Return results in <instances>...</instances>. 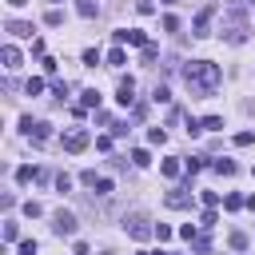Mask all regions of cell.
Here are the masks:
<instances>
[{"label": "cell", "mask_w": 255, "mask_h": 255, "mask_svg": "<svg viewBox=\"0 0 255 255\" xmlns=\"http://www.w3.org/2000/svg\"><path fill=\"white\" fill-rule=\"evenodd\" d=\"M219 80H223V72H219V64H211V60H191V64H183V84L191 88V96H200V100L215 96Z\"/></svg>", "instance_id": "6da1fadb"}, {"label": "cell", "mask_w": 255, "mask_h": 255, "mask_svg": "<svg viewBox=\"0 0 255 255\" xmlns=\"http://www.w3.org/2000/svg\"><path fill=\"white\" fill-rule=\"evenodd\" d=\"M124 231L132 235V239H148V235H155L152 219H148L144 211H132V215H124Z\"/></svg>", "instance_id": "7a4b0ae2"}, {"label": "cell", "mask_w": 255, "mask_h": 255, "mask_svg": "<svg viewBox=\"0 0 255 255\" xmlns=\"http://www.w3.org/2000/svg\"><path fill=\"white\" fill-rule=\"evenodd\" d=\"M223 40H228V44H243L247 40V20L239 12H231L228 20H223Z\"/></svg>", "instance_id": "3957f363"}, {"label": "cell", "mask_w": 255, "mask_h": 255, "mask_svg": "<svg viewBox=\"0 0 255 255\" xmlns=\"http://www.w3.org/2000/svg\"><path fill=\"white\" fill-rule=\"evenodd\" d=\"M60 144H64V152H72V155H76V152H84V148L92 144V136L84 132V128H68V132H64V140H60Z\"/></svg>", "instance_id": "277c9868"}, {"label": "cell", "mask_w": 255, "mask_h": 255, "mask_svg": "<svg viewBox=\"0 0 255 255\" xmlns=\"http://www.w3.org/2000/svg\"><path fill=\"white\" fill-rule=\"evenodd\" d=\"M52 231H56V235H76V215L60 207V211H56V223H52Z\"/></svg>", "instance_id": "5b68a950"}, {"label": "cell", "mask_w": 255, "mask_h": 255, "mask_svg": "<svg viewBox=\"0 0 255 255\" xmlns=\"http://www.w3.org/2000/svg\"><path fill=\"white\" fill-rule=\"evenodd\" d=\"M116 44H140V48H148V36L140 28H120L116 32Z\"/></svg>", "instance_id": "8992f818"}, {"label": "cell", "mask_w": 255, "mask_h": 255, "mask_svg": "<svg viewBox=\"0 0 255 255\" xmlns=\"http://www.w3.org/2000/svg\"><path fill=\"white\" fill-rule=\"evenodd\" d=\"M116 100H120L124 108L136 100V80H132V76H124V80H120V88H116Z\"/></svg>", "instance_id": "52a82bcc"}, {"label": "cell", "mask_w": 255, "mask_h": 255, "mask_svg": "<svg viewBox=\"0 0 255 255\" xmlns=\"http://www.w3.org/2000/svg\"><path fill=\"white\" fill-rule=\"evenodd\" d=\"M0 56H4V68H8V72L20 68V48H16V44H4V52H0Z\"/></svg>", "instance_id": "ba28073f"}, {"label": "cell", "mask_w": 255, "mask_h": 255, "mask_svg": "<svg viewBox=\"0 0 255 255\" xmlns=\"http://www.w3.org/2000/svg\"><path fill=\"white\" fill-rule=\"evenodd\" d=\"M211 16H215V8L207 4V8H204V12L196 16V36H207V24H211Z\"/></svg>", "instance_id": "9c48e42d"}, {"label": "cell", "mask_w": 255, "mask_h": 255, "mask_svg": "<svg viewBox=\"0 0 255 255\" xmlns=\"http://www.w3.org/2000/svg\"><path fill=\"white\" fill-rule=\"evenodd\" d=\"M28 136H32V140H48V136H52V124H44V120H36V124H32V128H28Z\"/></svg>", "instance_id": "30bf717a"}, {"label": "cell", "mask_w": 255, "mask_h": 255, "mask_svg": "<svg viewBox=\"0 0 255 255\" xmlns=\"http://www.w3.org/2000/svg\"><path fill=\"white\" fill-rule=\"evenodd\" d=\"M76 12H80L84 20H92L96 12H100V4H96V0H76Z\"/></svg>", "instance_id": "8fae6325"}, {"label": "cell", "mask_w": 255, "mask_h": 255, "mask_svg": "<svg viewBox=\"0 0 255 255\" xmlns=\"http://www.w3.org/2000/svg\"><path fill=\"white\" fill-rule=\"evenodd\" d=\"M8 32H12V36H32V24H24V20H8Z\"/></svg>", "instance_id": "7c38bea8"}, {"label": "cell", "mask_w": 255, "mask_h": 255, "mask_svg": "<svg viewBox=\"0 0 255 255\" xmlns=\"http://www.w3.org/2000/svg\"><path fill=\"white\" fill-rule=\"evenodd\" d=\"M187 204H191V200H187V191H179V187L168 196V207H187Z\"/></svg>", "instance_id": "4fadbf2b"}, {"label": "cell", "mask_w": 255, "mask_h": 255, "mask_svg": "<svg viewBox=\"0 0 255 255\" xmlns=\"http://www.w3.org/2000/svg\"><path fill=\"white\" fill-rule=\"evenodd\" d=\"M36 176H40V172H36V168H28V164H24V168H16V183H32Z\"/></svg>", "instance_id": "5bb4252c"}, {"label": "cell", "mask_w": 255, "mask_h": 255, "mask_svg": "<svg viewBox=\"0 0 255 255\" xmlns=\"http://www.w3.org/2000/svg\"><path fill=\"white\" fill-rule=\"evenodd\" d=\"M159 172H164L168 179H176V176H179V159H164V164H159Z\"/></svg>", "instance_id": "9a60e30c"}, {"label": "cell", "mask_w": 255, "mask_h": 255, "mask_svg": "<svg viewBox=\"0 0 255 255\" xmlns=\"http://www.w3.org/2000/svg\"><path fill=\"white\" fill-rule=\"evenodd\" d=\"M200 128H204V132H223V120L219 116H207V120H200Z\"/></svg>", "instance_id": "2e32d148"}, {"label": "cell", "mask_w": 255, "mask_h": 255, "mask_svg": "<svg viewBox=\"0 0 255 255\" xmlns=\"http://www.w3.org/2000/svg\"><path fill=\"white\" fill-rule=\"evenodd\" d=\"M219 176H235V164H231V159H215V164H211Z\"/></svg>", "instance_id": "e0dca14e"}, {"label": "cell", "mask_w": 255, "mask_h": 255, "mask_svg": "<svg viewBox=\"0 0 255 255\" xmlns=\"http://www.w3.org/2000/svg\"><path fill=\"white\" fill-rule=\"evenodd\" d=\"M132 164H136V168H148V164H152V155H148L144 148H136V152H132Z\"/></svg>", "instance_id": "ac0fdd59"}, {"label": "cell", "mask_w": 255, "mask_h": 255, "mask_svg": "<svg viewBox=\"0 0 255 255\" xmlns=\"http://www.w3.org/2000/svg\"><path fill=\"white\" fill-rule=\"evenodd\" d=\"M108 64H112V68H120V64H128V56H124V48H112V52H108Z\"/></svg>", "instance_id": "d6986e66"}, {"label": "cell", "mask_w": 255, "mask_h": 255, "mask_svg": "<svg viewBox=\"0 0 255 255\" xmlns=\"http://www.w3.org/2000/svg\"><path fill=\"white\" fill-rule=\"evenodd\" d=\"M44 24H48V28H60V24H64V12H60V8H52V12L44 16Z\"/></svg>", "instance_id": "ffe728a7"}, {"label": "cell", "mask_w": 255, "mask_h": 255, "mask_svg": "<svg viewBox=\"0 0 255 255\" xmlns=\"http://www.w3.org/2000/svg\"><path fill=\"white\" fill-rule=\"evenodd\" d=\"M24 92H28V96H40V92H44V80H36V76H32V80L24 84Z\"/></svg>", "instance_id": "44dd1931"}, {"label": "cell", "mask_w": 255, "mask_h": 255, "mask_svg": "<svg viewBox=\"0 0 255 255\" xmlns=\"http://www.w3.org/2000/svg\"><path fill=\"white\" fill-rule=\"evenodd\" d=\"M243 204H247V200H243V196H228V200H223V207H228V211H239V207H243Z\"/></svg>", "instance_id": "7402d4cb"}, {"label": "cell", "mask_w": 255, "mask_h": 255, "mask_svg": "<svg viewBox=\"0 0 255 255\" xmlns=\"http://www.w3.org/2000/svg\"><path fill=\"white\" fill-rule=\"evenodd\" d=\"M148 140H152V144H168V132H164V128H152Z\"/></svg>", "instance_id": "603a6c76"}, {"label": "cell", "mask_w": 255, "mask_h": 255, "mask_svg": "<svg viewBox=\"0 0 255 255\" xmlns=\"http://www.w3.org/2000/svg\"><path fill=\"white\" fill-rule=\"evenodd\" d=\"M40 211H44V207H40V204H36V200H28V204H24V215H28V219H36V215H40Z\"/></svg>", "instance_id": "cb8c5ba5"}, {"label": "cell", "mask_w": 255, "mask_h": 255, "mask_svg": "<svg viewBox=\"0 0 255 255\" xmlns=\"http://www.w3.org/2000/svg\"><path fill=\"white\" fill-rule=\"evenodd\" d=\"M152 96H155V104H168V100H172V92H168V88H159V84H155Z\"/></svg>", "instance_id": "d4e9b609"}, {"label": "cell", "mask_w": 255, "mask_h": 255, "mask_svg": "<svg viewBox=\"0 0 255 255\" xmlns=\"http://www.w3.org/2000/svg\"><path fill=\"white\" fill-rule=\"evenodd\" d=\"M231 247H235V251H247V235L235 231V235H231Z\"/></svg>", "instance_id": "484cf974"}, {"label": "cell", "mask_w": 255, "mask_h": 255, "mask_svg": "<svg viewBox=\"0 0 255 255\" xmlns=\"http://www.w3.org/2000/svg\"><path fill=\"white\" fill-rule=\"evenodd\" d=\"M96 104H100V96H96V88H88L84 92V108H96Z\"/></svg>", "instance_id": "4316f807"}, {"label": "cell", "mask_w": 255, "mask_h": 255, "mask_svg": "<svg viewBox=\"0 0 255 255\" xmlns=\"http://www.w3.org/2000/svg\"><path fill=\"white\" fill-rule=\"evenodd\" d=\"M191 247H196V251H211V243H207V235H196V239H191Z\"/></svg>", "instance_id": "83f0119b"}, {"label": "cell", "mask_w": 255, "mask_h": 255, "mask_svg": "<svg viewBox=\"0 0 255 255\" xmlns=\"http://www.w3.org/2000/svg\"><path fill=\"white\" fill-rule=\"evenodd\" d=\"M155 235H159V243H164V239H172V228L168 223H155Z\"/></svg>", "instance_id": "f1b7e54d"}, {"label": "cell", "mask_w": 255, "mask_h": 255, "mask_svg": "<svg viewBox=\"0 0 255 255\" xmlns=\"http://www.w3.org/2000/svg\"><path fill=\"white\" fill-rule=\"evenodd\" d=\"M235 144H239V148H247V144H255V132H239V136H235Z\"/></svg>", "instance_id": "f546056e"}, {"label": "cell", "mask_w": 255, "mask_h": 255, "mask_svg": "<svg viewBox=\"0 0 255 255\" xmlns=\"http://www.w3.org/2000/svg\"><path fill=\"white\" fill-rule=\"evenodd\" d=\"M96 196H112V179H100V183H96Z\"/></svg>", "instance_id": "4dcf8cb0"}, {"label": "cell", "mask_w": 255, "mask_h": 255, "mask_svg": "<svg viewBox=\"0 0 255 255\" xmlns=\"http://www.w3.org/2000/svg\"><path fill=\"white\" fill-rule=\"evenodd\" d=\"M56 191H72V179L68 176H56Z\"/></svg>", "instance_id": "1f68e13d"}, {"label": "cell", "mask_w": 255, "mask_h": 255, "mask_svg": "<svg viewBox=\"0 0 255 255\" xmlns=\"http://www.w3.org/2000/svg\"><path fill=\"white\" fill-rule=\"evenodd\" d=\"M20 255H36V239H24L20 243Z\"/></svg>", "instance_id": "d6a6232c"}, {"label": "cell", "mask_w": 255, "mask_h": 255, "mask_svg": "<svg viewBox=\"0 0 255 255\" xmlns=\"http://www.w3.org/2000/svg\"><path fill=\"white\" fill-rule=\"evenodd\" d=\"M164 32H179V20L176 16H164Z\"/></svg>", "instance_id": "836d02e7"}, {"label": "cell", "mask_w": 255, "mask_h": 255, "mask_svg": "<svg viewBox=\"0 0 255 255\" xmlns=\"http://www.w3.org/2000/svg\"><path fill=\"white\" fill-rule=\"evenodd\" d=\"M155 56H159V48H155V44H148V48H144V64H152Z\"/></svg>", "instance_id": "e575fe53"}, {"label": "cell", "mask_w": 255, "mask_h": 255, "mask_svg": "<svg viewBox=\"0 0 255 255\" xmlns=\"http://www.w3.org/2000/svg\"><path fill=\"white\" fill-rule=\"evenodd\" d=\"M4 4H8V8H24V4H28V0H4Z\"/></svg>", "instance_id": "d590c367"}, {"label": "cell", "mask_w": 255, "mask_h": 255, "mask_svg": "<svg viewBox=\"0 0 255 255\" xmlns=\"http://www.w3.org/2000/svg\"><path fill=\"white\" fill-rule=\"evenodd\" d=\"M247 207H251V211H255V196H251V200H247Z\"/></svg>", "instance_id": "8d00e7d4"}, {"label": "cell", "mask_w": 255, "mask_h": 255, "mask_svg": "<svg viewBox=\"0 0 255 255\" xmlns=\"http://www.w3.org/2000/svg\"><path fill=\"white\" fill-rule=\"evenodd\" d=\"M152 255H168V251H152Z\"/></svg>", "instance_id": "74e56055"}, {"label": "cell", "mask_w": 255, "mask_h": 255, "mask_svg": "<svg viewBox=\"0 0 255 255\" xmlns=\"http://www.w3.org/2000/svg\"><path fill=\"white\" fill-rule=\"evenodd\" d=\"M164 4H176V0H164Z\"/></svg>", "instance_id": "f35d334b"}, {"label": "cell", "mask_w": 255, "mask_h": 255, "mask_svg": "<svg viewBox=\"0 0 255 255\" xmlns=\"http://www.w3.org/2000/svg\"><path fill=\"white\" fill-rule=\"evenodd\" d=\"M52 4H60V0H52Z\"/></svg>", "instance_id": "ab89813d"}, {"label": "cell", "mask_w": 255, "mask_h": 255, "mask_svg": "<svg viewBox=\"0 0 255 255\" xmlns=\"http://www.w3.org/2000/svg\"><path fill=\"white\" fill-rule=\"evenodd\" d=\"M251 176H255V168H251Z\"/></svg>", "instance_id": "60d3db41"}]
</instances>
